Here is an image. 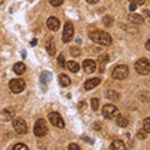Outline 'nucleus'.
I'll return each mask as SVG.
<instances>
[{
  "instance_id": "nucleus-1",
  "label": "nucleus",
  "mask_w": 150,
  "mask_h": 150,
  "mask_svg": "<svg viewBox=\"0 0 150 150\" xmlns=\"http://www.w3.org/2000/svg\"><path fill=\"white\" fill-rule=\"evenodd\" d=\"M89 38L96 44H100V45H110L111 44V36L108 34L106 31H103V30H99V29H95V30H91L89 33Z\"/></svg>"
},
{
  "instance_id": "nucleus-2",
  "label": "nucleus",
  "mask_w": 150,
  "mask_h": 150,
  "mask_svg": "<svg viewBox=\"0 0 150 150\" xmlns=\"http://www.w3.org/2000/svg\"><path fill=\"white\" fill-rule=\"evenodd\" d=\"M111 76L115 80H124L129 76V68L128 65H116L111 73Z\"/></svg>"
},
{
  "instance_id": "nucleus-3",
  "label": "nucleus",
  "mask_w": 150,
  "mask_h": 150,
  "mask_svg": "<svg viewBox=\"0 0 150 150\" xmlns=\"http://www.w3.org/2000/svg\"><path fill=\"white\" fill-rule=\"evenodd\" d=\"M135 70L140 75H148L150 73V62L148 59L142 58L135 63Z\"/></svg>"
},
{
  "instance_id": "nucleus-4",
  "label": "nucleus",
  "mask_w": 150,
  "mask_h": 150,
  "mask_svg": "<svg viewBox=\"0 0 150 150\" xmlns=\"http://www.w3.org/2000/svg\"><path fill=\"white\" fill-rule=\"evenodd\" d=\"M46 133H48V125H46L45 120L44 119H39L36 120V123L34 125V134L36 135V137H44V135H46Z\"/></svg>"
},
{
  "instance_id": "nucleus-5",
  "label": "nucleus",
  "mask_w": 150,
  "mask_h": 150,
  "mask_svg": "<svg viewBox=\"0 0 150 150\" xmlns=\"http://www.w3.org/2000/svg\"><path fill=\"white\" fill-rule=\"evenodd\" d=\"M13 126H14V130H15L19 135H24L28 133V125L25 123V120L21 119V118H16L14 120Z\"/></svg>"
},
{
  "instance_id": "nucleus-6",
  "label": "nucleus",
  "mask_w": 150,
  "mask_h": 150,
  "mask_svg": "<svg viewBox=\"0 0 150 150\" xmlns=\"http://www.w3.org/2000/svg\"><path fill=\"white\" fill-rule=\"evenodd\" d=\"M9 88L15 94L21 93L25 89V81L23 80V79H13V80H10V83H9Z\"/></svg>"
},
{
  "instance_id": "nucleus-7",
  "label": "nucleus",
  "mask_w": 150,
  "mask_h": 150,
  "mask_svg": "<svg viewBox=\"0 0 150 150\" xmlns=\"http://www.w3.org/2000/svg\"><path fill=\"white\" fill-rule=\"evenodd\" d=\"M48 118H49V120H50V123L53 124L54 126H56V128L63 129L64 126H65L63 118H62V116H60V114H58V112H55V111H51V112H49Z\"/></svg>"
},
{
  "instance_id": "nucleus-8",
  "label": "nucleus",
  "mask_w": 150,
  "mask_h": 150,
  "mask_svg": "<svg viewBox=\"0 0 150 150\" xmlns=\"http://www.w3.org/2000/svg\"><path fill=\"white\" fill-rule=\"evenodd\" d=\"M74 36V26L71 23H67L64 25V31H63V41L64 43H70V40Z\"/></svg>"
},
{
  "instance_id": "nucleus-9",
  "label": "nucleus",
  "mask_w": 150,
  "mask_h": 150,
  "mask_svg": "<svg viewBox=\"0 0 150 150\" xmlns=\"http://www.w3.org/2000/svg\"><path fill=\"white\" fill-rule=\"evenodd\" d=\"M118 114H119V111H118V108L116 106L111 105V104H106L103 106V115H104L106 119H111Z\"/></svg>"
},
{
  "instance_id": "nucleus-10",
  "label": "nucleus",
  "mask_w": 150,
  "mask_h": 150,
  "mask_svg": "<svg viewBox=\"0 0 150 150\" xmlns=\"http://www.w3.org/2000/svg\"><path fill=\"white\" fill-rule=\"evenodd\" d=\"M83 69H84V71H85V73L91 74V73L95 71V69H96V63L94 62V60L88 59V60H85V62L83 63Z\"/></svg>"
},
{
  "instance_id": "nucleus-11",
  "label": "nucleus",
  "mask_w": 150,
  "mask_h": 150,
  "mask_svg": "<svg viewBox=\"0 0 150 150\" xmlns=\"http://www.w3.org/2000/svg\"><path fill=\"white\" fill-rule=\"evenodd\" d=\"M100 78H93V79H89V80L85 81L84 84V89L85 90H91V89L96 88L98 85H100Z\"/></svg>"
},
{
  "instance_id": "nucleus-12",
  "label": "nucleus",
  "mask_w": 150,
  "mask_h": 150,
  "mask_svg": "<svg viewBox=\"0 0 150 150\" xmlns=\"http://www.w3.org/2000/svg\"><path fill=\"white\" fill-rule=\"evenodd\" d=\"M46 25H48V28L50 30L56 31V30H59V28H60V21L56 18L50 16L48 20H46Z\"/></svg>"
},
{
  "instance_id": "nucleus-13",
  "label": "nucleus",
  "mask_w": 150,
  "mask_h": 150,
  "mask_svg": "<svg viewBox=\"0 0 150 150\" xmlns=\"http://www.w3.org/2000/svg\"><path fill=\"white\" fill-rule=\"evenodd\" d=\"M129 21L135 25H142L144 24V18L140 14H131V15H129Z\"/></svg>"
},
{
  "instance_id": "nucleus-14",
  "label": "nucleus",
  "mask_w": 150,
  "mask_h": 150,
  "mask_svg": "<svg viewBox=\"0 0 150 150\" xmlns=\"http://www.w3.org/2000/svg\"><path fill=\"white\" fill-rule=\"evenodd\" d=\"M110 149H112V150H125L126 146H125V144L121 142V140L118 139V140H114V142L111 143Z\"/></svg>"
},
{
  "instance_id": "nucleus-15",
  "label": "nucleus",
  "mask_w": 150,
  "mask_h": 150,
  "mask_svg": "<svg viewBox=\"0 0 150 150\" xmlns=\"http://www.w3.org/2000/svg\"><path fill=\"white\" fill-rule=\"evenodd\" d=\"M14 110L13 109H5V110H3L1 111V114H0V116H1V119L3 120H10L14 118Z\"/></svg>"
},
{
  "instance_id": "nucleus-16",
  "label": "nucleus",
  "mask_w": 150,
  "mask_h": 150,
  "mask_svg": "<svg viewBox=\"0 0 150 150\" xmlns=\"http://www.w3.org/2000/svg\"><path fill=\"white\" fill-rule=\"evenodd\" d=\"M59 83H60V85H62L63 88H67L70 85V78L68 76V75H65V74H60L59 75Z\"/></svg>"
},
{
  "instance_id": "nucleus-17",
  "label": "nucleus",
  "mask_w": 150,
  "mask_h": 150,
  "mask_svg": "<svg viewBox=\"0 0 150 150\" xmlns=\"http://www.w3.org/2000/svg\"><path fill=\"white\" fill-rule=\"evenodd\" d=\"M116 124H118L119 126H121V128H125V126H128L129 120L126 119L124 115L118 114V116H116Z\"/></svg>"
},
{
  "instance_id": "nucleus-18",
  "label": "nucleus",
  "mask_w": 150,
  "mask_h": 150,
  "mask_svg": "<svg viewBox=\"0 0 150 150\" xmlns=\"http://www.w3.org/2000/svg\"><path fill=\"white\" fill-rule=\"evenodd\" d=\"M25 64L24 63H16L15 65H14V73L18 74V75H21L23 73H25Z\"/></svg>"
},
{
  "instance_id": "nucleus-19",
  "label": "nucleus",
  "mask_w": 150,
  "mask_h": 150,
  "mask_svg": "<svg viewBox=\"0 0 150 150\" xmlns=\"http://www.w3.org/2000/svg\"><path fill=\"white\" fill-rule=\"evenodd\" d=\"M50 80H51V74L49 71H43V74L40 75V83L43 85H46Z\"/></svg>"
},
{
  "instance_id": "nucleus-20",
  "label": "nucleus",
  "mask_w": 150,
  "mask_h": 150,
  "mask_svg": "<svg viewBox=\"0 0 150 150\" xmlns=\"http://www.w3.org/2000/svg\"><path fill=\"white\" fill-rule=\"evenodd\" d=\"M106 98H109L111 100H119L120 99V94L118 91H114V90H106Z\"/></svg>"
},
{
  "instance_id": "nucleus-21",
  "label": "nucleus",
  "mask_w": 150,
  "mask_h": 150,
  "mask_svg": "<svg viewBox=\"0 0 150 150\" xmlns=\"http://www.w3.org/2000/svg\"><path fill=\"white\" fill-rule=\"evenodd\" d=\"M67 65H68V69L71 73H78L79 69H80V65H79L76 62H69Z\"/></svg>"
},
{
  "instance_id": "nucleus-22",
  "label": "nucleus",
  "mask_w": 150,
  "mask_h": 150,
  "mask_svg": "<svg viewBox=\"0 0 150 150\" xmlns=\"http://www.w3.org/2000/svg\"><path fill=\"white\" fill-rule=\"evenodd\" d=\"M46 51L50 54V55H55V44L53 40H50L46 43Z\"/></svg>"
},
{
  "instance_id": "nucleus-23",
  "label": "nucleus",
  "mask_w": 150,
  "mask_h": 150,
  "mask_svg": "<svg viewBox=\"0 0 150 150\" xmlns=\"http://www.w3.org/2000/svg\"><path fill=\"white\" fill-rule=\"evenodd\" d=\"M112 23H114V19H112V16L110 15H105L104 18H103V24H104L106 28H109L112 25Z\"/></svg>"
},
{
  "instance_id": "nucleus-24",
  "label": "nucleus",
  "mask_w": 150,
  "mask_h": 150,
  "mask_svg": "<svg viewBox=\"0 0 150 150\" xmlns=\"http://www.w3.org/2000/svg\"><path fill=\"white\" fill-rule=\"evenodd\" d=\"M70 54H71L73 56H80L81 49L78 48V46H73V48H70Z\"/></svg>"
},
{
  "instance_id": "nucleus-25",
  "label": "nucleus",
  "mask_w": 150,
  "mask_h": 150,
  "mask_svg": "<svg viewBox=\"0 0 150 150\" xmlns=\"http://www.w3.org/2000/svg\"><path fill=\"white\" fill-rule=\"evenodd\" d=\"M143 128L146 133H150V118H145L143 121Z\"/></svg>"
},
{
  "instance_id": "nucleus-26",
  "label": "nucleus",
  "mask_w": 150,
  "mask_h": 150,
  "mask_svg": "<svg viewBox=\"0 0 150 150\" xmlns=\"http://www.w3.org/2000/svg\"><path fill=\"white\" fill-rule=\"evenodd\" d=\"M91 108H93V110L99 109V100L98 99H91Z\"/></svg>"
},
{
  "instance_id": "nucleus-27",
  "label": "nucleus",
  "mask_w": 150,
  "mask_h": 150,
  "mask_svg": "<svg viewBox=\"0 0 150 150\" xmlns=\"http://www.w3.org/2000/svg\"><path fill=\"white\" fill-rule=\"evenodd\" d=\"M13 150H28V146L25 144H16Z\"/></svg>"
},
{
  "instance_id": "nucleus-28",
  "label": "nucleus",
  "mask_w": 150,
  "mask_h": 150,
  "mask_svg": "<svg viewBox=\"0 0 150 150\" xmlns=\"http://www.w3.org/2000/svg\"><path fill=\"white\" fill-rule=\"evenodd\" d=\"M49 1H50V4L53 6H60L63 4L64 0H49Z\"/></svg>"
},
{
  "instance_id": "nucleus-29",
  "label": "nucleus",
  "mask_w": 150,
  "mask_h": 150,
  "mask_svg": "<svg viewBox=\"0 0 150 150\" xmlns=\"http://www.w3.org/2000/svg\"><path fill=\"white\" fill-rule=\"evenodd\" d=\"M58 63H59V65H60L62 68H65V59H64L63 55H60L59 58H58Z\"/></svg>"
},
{
  "instance_id": "nucleus-30",
  "label": "nucleus",
  "mask_w": 150,
  "mask_h": 150,
  "mask_svg": "<svg viewBox=\"0 0 150 150\" xmlns=\"http://www.w3.org/2000/svg\"><path fill=\"white\" fill-rule=\"evenodd\" d=\"M138 138L139 139H145V138H146V131H145V130L138 131Z\"/></svg>"
},
{
  "instance_id": "nucleus-31",
  "label": "nucleus",
  "mask_w": 150,
  "mask_h": 150,
  "mask_svg": "<svg viewBox=\"0 0 150 150\" xmlns=\"http://www.w3.org/2000/svg\"><path fill=\"white\" fill-rule=\"evenodd\" d=\"M68 149H69V150H80V148H79L76 144H70Z\"/></svg>"
},
{
  "instance_id": "nucleus-32",
  "label": "nucleus",
  "mask_w": 150,
  "mask_h": 150,
  "mask_svg": "<svg viewBox=\"0 0 150 150\" xmlns=\"http://www.w3.org/2000/svg\"><path fill=\"white\" fill-rule=\"evenodd\" d=\"M131 3H135L137 5H143V4L145 3V0H130Z\"/></svg>"
},
{
  "instance_id": "nucleus-33",
  "label": "nucleus",
  "mask_w": 150,
  "mask_h": 150,
  "mask_svg": "<svg viewBox=\"0 0 150 150\" xmlns=\"http://www.w3.org/2000/svg\"><path fill=\"white\" fill-rule=\"evenodd\" d=\"M135 9H137V4H135V3H131L130 5H129V10H130V11H134Z\"/></svg>"
},
{
  "instance_id": "nucleus-34",
  "label": "nucleus",
  "mask_w": 150,
  "mask_h": 150,
  "mask_svg": "<svg viewBox=\"0 0 150 150\" xmlns=\"http://www.w3.org/2000/svg\"><path fill=\"white\" fill-rule=\"evenodd\" d=\"M145 48H146V49L150 51V39L146 41V44H145Z\"/></svg>"
},
{
  "instance_id": "nucleus-35",
  "label": "nucleus",
  "mask_w": 150,
  "mask_h": 150,
  "mask_svg": "<svg viewBox=\"0 0 150 150\" xmlns=\"http://www.w3.org/2000/svg\"><path fill=\"white\" fill-rule=\"evenodd\" d=\"M88 3H90V4H96L98 1H99V0H86Z\"/></svg>"
},
{
  "instance_id": "nucleus-36",
  "label": "nucleus",
  "mask_w": 150,
  "mask_h": 150,
  "mask_svg": "<svg viewBox=\"0 0 150 150\" xmlns=\"http://www.w3.org/2000/svg\"><path fill=\"white\" fill-rule=\"evenodd\" d=\"M144 14L146 15L148 18H150V11H148V10H144Z\"/></svg>"
},
{
  "instance_id": "nucleus-37",
  "label": "nucleus",
  "mask_w": 150,
  "mask_h": 150,
  "mask_svg": "<svg viewBox=\"0 0 150 150\" xmlns=\"http://www.w3.org/2000/svg\"><path fill=\"white\" fill-rule=\"evenodd\" d=\"M84 105H85V103H81V104H79V109H80V108L83 109V108H84Z\"/></svg>"
},
{
  "instance_id": "nucleus-38",
  "label": "nucleus",
  "mask_w": 150,
  "mask_h": 150,
  "mask_svg": "<svg viewBox=\"0 0 150 150\" xmlns=\"http://www.w3.org/2000/svg\"><path fill=\"white\" fill-rule=\"evenodd\" d=\"M35 44H36V40H35V39H34V40H33V41H31V45H33V46H34V45H35Z\"/></svg>"
},
{
  "instance_id": "nucleus-39",
  "label": "nucleus",
  "mask_w": 150,
  "mask_h": 150,
  "mask_svg": "<svg viewBox=\"0 0 150 150\" xmlns=\"http://www.w3.org/2000/svg\"><path fill=\"white\" fill-rule=\"evenodd\" d=\"M4 3V0H0V4H3Z\"/></svg>"
}]
</instances>
